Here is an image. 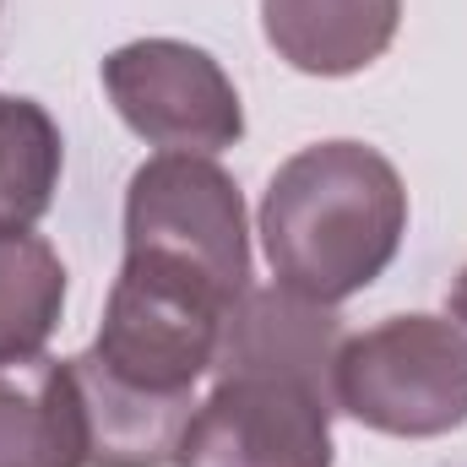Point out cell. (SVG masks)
I'll return each mask as SVG.
<instances>
[{"instance_id": "6da1fadb", "label": "cell", "mask_w": 467, "mask_h": 467, "mask_svg": "<svg viewBox=\"0 0 467 467\" xmlns=\"http://www.w3.org/2000/svg\"><path fill=\"white\" fill-rule=\"evenodd\" d=\"M402 234V174L364 141L299 147L261 196V244L272 277L316 305L364 294L397 261Z\"/></svg>"}, {"instance_id": "7a4b0ae2", "label": "cell", "mask_w": 467, "mask_h": 467, "mask_svg": "<svg viewBox=\"0 0 467 467\" xmlns=\"http://www.w3.org/2000/svg\"><path fill=\"white\" fill-rule=\"evenodd\" d=\"M125 255L239 305L250 288V229L229 169L202 152H158L125 191Z\"/></svg>"}, {"instance_id": "3957f363", "label": "cell", "mask_w": 467, "mask_h": 467, "mask_svg": "<svg viewBox=\"0 0 467 467\" xmlns=\"http://www.w3.org/2000/svg\"><path fill=\"white\" fill-rule=\"evenodd\" d=\"M337 413L397 441L467 424V332L446 316H391L337 353Z\"/></svg>"}, {"instance_id": "277c9868", "label": "cell", "mask_w": 467, "mask_h": 467, "mask_svg": "<svg viewBox=\"0 0 467 467\" xmlns=\"http://www.w3.org/2000/svg\"><path fill=\"white\" fill-rule=\"evenodd\" d=\"M229 310L234 305H223L213 288L125 255L104 305V327L88 353L130 386L196 397V380L213 369Z\"/></svg>"}, {"instance_id": "5b68a950", "label": "cell", "mask_w": 467, "mask_h": 467, "mask_svg": "<svg viewBox=\"0 0 467 467\" xmlns=\"http://www.w3.org/2000/svg\"><path fill=\"white\" fill-rule=\"evenodd\" d=\"M337 397L288 375H218L174 467H332Z\"/></svg>"}, {"instance_id": "8992f818", "label": "cell", "mask_w": 467, "mask_h": 467, "mask_svg": "<svg viewBox=\"0 0 467 467\" xmlns=\"http://www.w3.org/2000/svg\"><path fill=\"white\" fill-rule=\"evenodd\" d=\"M104 93L119 119L163 152H223L244 136L229 71L185 38H136L104 60Z\"/></svg>"}, {"instance_id": "52a82bcc", "label": "cell", "mask_w": 467, "mask_h": 467, "mask_svg": "<svg viewBox=\"0 0 467 467\" xmlns=\"http://www.w3.org/2000/svg\"><path fill=\"white\" fill-rule=\"evenodd\" d=\"M343 343H348V332H343L337 305H316L283 283H272V288L250 283L244 299L223 321L213 375H288V380H310V386L332 391Z\"/></svg>"}, {"instance_id": "ba28073f", "label": "cell", "mask_w": 467, "mask_h": 467, "mask_svg": "<svg viewBox=\"0 0 467 467\" xmlns=\"http://www.w3.org/2000/svg\"><path fill=\"white\" fill-rule=\"evenodd\" d=\"M66 364H71V386L88 430V467H174L196 397H163V391L130 386L88 348Z\"/></svg>"}, {"instance_id": "9c48e42d", "label": "cell", "mask_w": 467, "mask_h": 467, "mask_svg": "<svg viewBox=\"0 0 467 467\" xmlns=\"http://www.w3.org/2000/svg\"><path fill=\"white\" fill-rule=\"evenodd\" d=\"M402 22V0H261V33L305 77H353L375 66Z\"/></svg>"}, {"instance_id": "30bf717a", "label": "cell", "mask_w": 467, "mask_h": 467, "mask_svg": "<svg viewBox=\"0 0 467 467\" xmlns=\"http://www.w3.org/2000/svg\"><path fill=\"white\" fill-rule=\"evenodd\" d=\"M0 467H88V430L66 358L0 364Z\"/></svg>"}, {"instance_id": "8fae6325", "label": "cell", "mask_w": 467, "mask_h": 467, "mask_svg": "<svg viewBox=\"0 0 467 467\" xmlns=\"http://www.w3.org/2000/svg\"><path fill=\"white\" fill-rule=\"evenodd\" d=\"M66 310V261L33 229H0V364H27Z\"/></svg>"}, {"instance_id": "7c38bea8", "label": "cell", "mask_w": 467, "mask_h": 467, "mask_svg": "<svg viewBox=\"0 0 467 467\" xmlns=\"http://www.w3.org/2000/svg\"><path fill=\"white\" fill-rule=\"evenodd\" d=\"M60 169L66 141L49 109L0 93V229H33L60 191Z\"/></svg>"}, {"instance_id": "4fadbf2b", "label": "cell", "mask_w": 467, "mask_h": 467, "mask_svg": "<svg viewBox=\"0 0 467 467\" xmlns=\"http://www.w3.org/2000/svg\"><path fill=\"white\" fill-rule=\"evenodd\" d=\"M451 321L467 332V266H462V277H457V288H451Z\"/></svg>"}]
</instances>
